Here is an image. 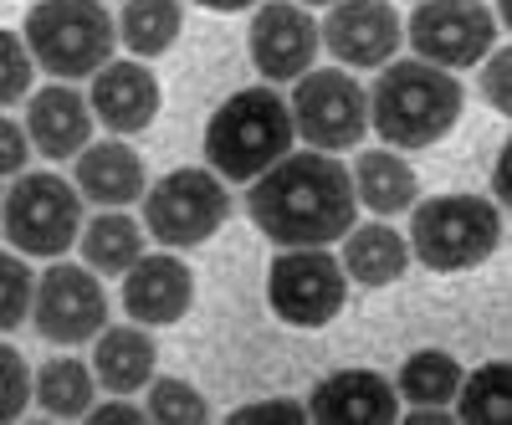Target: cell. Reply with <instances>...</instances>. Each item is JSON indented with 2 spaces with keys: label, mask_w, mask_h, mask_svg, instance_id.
<instances>
[{
  "label": "cell",
  "mask_w": 512,
  "mask_h": 425,
  "mask_svg": "<svg viewBox=\"0 0 512 425\" xmlns=\"http://www.w3.org/2000/svg\"><path fill=\"white\" fill-rule=\"evenodd\" d=\"M318 41L344 67H384L400 52V11L390 0H333Z\"/></svg>",
  "instance_id": "cell-12"
},
{
  "label": "cell",
  "mask_w": 512,
  "mask_h": 425,
  "mask_svg": "<svg viewBox=\"0 0 512 425\" xmlns=\"http://www.w3.org/2000/svg\"><path fill=\"white\" fill-rule=\"evenodd\" d=\"M93 369L77 359H47L36 369V405L57 420H82L93 410Z\"/></svg>",
  "instance_id": "cell-24"
},
{
  "label": "cell",
  "mask_w": 512,
  "mask_h": 425,
  "mask_svg": "<svg viewBox=\"0 0 512 425\" xmlns=\"http://www.w3.org/2000/svg\"><path fill=\"white\" fill-rule=\"evenodd\" d=\"M451 400H456V420L502 425L512 415V369L507 364H482L477 374H461Z\"/></svg>",
  "instance_id": "cell-26"
},
{
  "label": "cell",
  "mask_w": 512,
  "mask_h": 425,
  "mask_svg": "<svg viewBox=\"0 0 512 425\" xmlns=\"http://www.w3.org/2000/svg\"><path fill=\"white\" fill-rule=\"evenodd\" d=\"M82 420H98V425H134V420H149L144 410H134L128 405V395H118V400H108V405H98V410H88Z\"/></svg>",
  "instance_id": "cell-34"
},
{
  "label": "cell",
  "mask_w": 512,
  "mask_h": 425,
  "mask_svg": "<svg viewBox=\"0 0 512 425\" xmlns=\"http://www.w3.org/2000/svg\"><path fill=\"white\" fill-rule=\"evenodd\" d=\"M477 67H482V98H487V108L507 113L512 108V93H507V47H492Z\"/></svg>",
  "instance_id": "cell-32"
},
{
  "label": "cell",
  "mask_w": 512,
  "mask_h": 425,
  "mask_svg": "<svg viewBox=\"0 0 512 425\" xmlns=\"http://www.w3.org/2000/svg\"><path fill=\"white\" fill-rule=\"evenodd\" d=\"M297 420H308V405L297 400H256L231 415V425H297Z\"/></svg>",
  "instance_id": "cell-31"
},
{
  "label": "cell",
  "mask_w": 512,
  "mask_h": 425,
  "mask_svg": "<svg viewBox=\"0 0 512 425\" xmlns=\"http://www.w3.org/2000/svg\"><path fill=\"white\" fill-rule=\"evenodd\" d=\"M77 241H82V262H88V272H103V277H123L144 257V226L134 216H123V210H103V216H93L88 226L77 231Z\"/></svg>",
  "instance_id": "cell-22"
},
{
  "label": "cell",
  "mask_w": 512,
  "mask_h": 425,
  "mask_svg": "<svg viewBox=\"0 0 512 425\" xmlns=\"http://www.w3.org/2000/svg\"><path fill=\"white\" fill-rule=\"evenodd\" d=\"M292 129L303 134L313 149L338 154V149H354L369 134V93L359 88V77H349L344 67H318L303 72L292 88Z\"/></svg>",
  "instance_id": "cell-8"
},
{
  "label": "cell",
  "mask_w": 512,
  "mask_h": 425,
  "mask_svg": "<svg viewBox=\"0 0 512 425\" xmlns=\"http://www.w3.org/2000/svg\"><path fill=\"white\" fill-rule=\"evenodd\" d=\"M26 52L57 82L93 77L113 62V16L98 0H36L26 11Z\"/></svg>",
  "instance_id": "cell-5"
},
{
  "label": "cell",
  "mask_w": 512,
  "mask_h": 425,
  "mask_svg": "<svg viewBox=\"0 0 512 425\" xmlns=\"http://www.w3.org/2000/svg\"><path fill=\"white\" fill-rule=\"evenodd\" d=\"M0 226H6L16 251L31 257H62L72 251L77 231H82V195L41 169V175H16V185L0 195Z\"/></svg>",
  "instance_id": "cell-6"
},
{
  "label": "cell",
  "mask_w": 512,
  "mask_h": 425,
  "mask_svg": "<svg viewBox=\"0 0 512 425\" xmlns=\"http://www.w3.org/2000/svg\"><path fill=\"white\" fill-rule=\"evenodd\" d=\"M292 113L277 88H241L205 123V159L221 180H256L267 164L292 154Z\"/></svg>",
  "instance_id": "cell-3"
},
{
  "label": "cell",
  "mask_w": 512,
  "mask_h": 425,
  "mask_svg": "<svg viewBox=\"0 0 512 425\" xmlns=\"http://www.w3.org/2000/svg\"><path fill=\"white\" fill-rule=\"evenodd\" d=\"M77 195H88L93 205H134L144 195V159L118 144V139H103V144H88L77 154Z\"/></svg>",
  "instance_id": "cell-18"
},
{
  "label": "cell",
  "mask_w": 512,
  "mask_h": 425,
  "mask_svg": "<svg viewBox=\"0 0 512 425\" xmlns=\"http://www.w3.org/2000/svg\"><path fill=\"white\" fill-rule=\"evenodd\" d=\"M159 77L134 57V62H103L93 72V93H88V108L103 129L113 134H139L154 123L159 113Z\"/></svg>",
  "instance_id": "cell-16"
},
{
  "label": "cell",
  "mask_w": 512,
  "mask_h": 425,
  "mask_svg": "<svg viewBox=\"0 0 512 425\" xmlns=\"http://www.w3.org/2000/svg\"><path fill=\"white\" fill-rule=\"evenodd\" d=\"M144 415L164 420V425H200L205 420V400L195 395V385H185V379H154Z\"/></svg>",
  "instance_id": "cell-27"
},
{
  "label": "cell",
  "mask_w": 512,
  "mask_h": 425,
  "mask_svg": "<svg viewBox=\"0 0 512 425\" xmlns=\"http://www.w3.org/2000/svg\"><path fill=\"white\" fill-rule=\"evenodd\" d=\"M246 47H251V62L267 82H297L318 62V21L303 6L277 0V6H262L251 16Z\"/></svg>",
  "instance_id": "cell-13"
},
{
  "label": "cell",
  "mask_w": 512,
  "mask_h": 425,
  "mask_svg": "<svg viewBox=\"0 0 512 425\" xmlns=\"http://www.w3.org/2000/svg\"><path fill=\"white\" fill-rule=\"evenodd\" d=\"M303 6H333V0H303Z\"/></svg>",
  "instance_id": "cell-37"
},
{
  "label": "cell",
  "mask_w": 512,
  "mask_h": 425,
  "mask_svg": "<svg viewBox=\"0 0 512 425\" xmlns=\"http://www.w3.org/2000/svg\"><path fill=\"white\" fill-rule=\"evenodd\" d=\"M267 303L292 328H323L349 303V277L323 246H287L267 272Z\"/></svg>",
  "instance_id": "cell-9"
},
{
  "label": "cell",
  "mask_w": 512,
  "mask_h": 425,
  "mask_svg": "<svg viewBox=\"0 0 512 425\" xmlns=\"http://www.w3.org/2000/svg\"><path fill=\"white\" fill-rule=\"evenodd\" d=\"M195 6H210V11H246L256 0H195Z\"/></svg>",
  "instance_id": "cell-35"
},
{
  "label": "cell",
  "mask_w": 512,
  "mask_h": 425,
  "mask_svg": "<svg viewBox=\"0 0 512 425\" xmlns=\"http://www.w3.org/2000/svg\"><path fill=\"white\" fill-rule=\"evenodd\" d=\"M369 93V129L390 149H431L441 144L466 103V88L456 72L431 67V62H384Z\"/></svg>",
  "instance_id": "cell-2"
},
{
  "label": "cell",
  "mask_w": 512,
  "mask_h": 425,
  "mask_svg": "<svg viewBox=\"0 0 512 425\" xmlns=\"http://www.w3.org/2000/svg\"><path fill=\"white\" fill-rule=\"evenodd\" d=\"M154 338L144 328H98V349H93V379L108 395H134L154 379Z\"/></svg>",
  "instance_id": "cell-20"
},
{
  "label": "cell",
  "mask_w": 512,
  "mask_h": 425,
  "mask_svg": "<svg viewBox=\"0 0 512 425\" xmlns=\"http://www.w3.org/2000/svg\"><path fill=\"white\" fill-rule=\"evenodd\" d=\"M26 405H31V369L11 344H0V425L26 415Z\"/></svg>",
  "instance_id": "cell-30"
},
{
  "label": "cell",
  "mask_w": 512,
  "mask_h": 425,
  "mask_svg": "<svg viewBox=\"0 0 512 425\" xmlns=\"http://www.w3.org/2000/svg\"><path fill=\"white\" fill-rule=\"evenodd\" d=\"M349 180H354V200H364L374 216H400L420 195V180L400 159V149H364L359 164L349 169Z\"/></svg>",
  "instance_id": "cell-21"
},
{
  "label": "cell",
  "mask_w": 512,
  "mask_h": 425,
  "mask_svg": "<svg viewBox=\"0 0 512 425\" xmlns=\"http://www.w3.org/2000/svg\"><path fill=\"white\" fill-rule=\"evenodd\" d=\"M31 323L52 344H88L108 323V297L98 287V272L52 262L31 287Z\"/></svg>",
  "instance_id": "cell-11"
},
{
  "label": "cell",
  "mask_w": 512,
  "mask_h": 425,
  "mask_svg": "<svg viewBox=\"0 0 512 425\" xmlns=\"http://www.w3.org/2000/svg\"><path fill=\"white\" fill-rule=\"evenodd\" d=\"M405 36H410L420 62L461 72V67H477L497 47L502 26L482 0H420L410 11Z\"/></svg>",
  "instance_id": "cell-10"
},
{
  "label": "cell",
  "mask_w": 512,
  "mask_h": 425,
  "mask_svg": "<svg viewBox=\"0 0 512 425\" xmlns=\"http://www.w3.org/2000/svg\"><path fill=\"white\" fill-rule=\"evenodd\" d=\"M31 93V52L16 31H0V108Z\"/></svg>",
  "instance_id": "cell-29"
},
{
  "label": "cell",
  "mask_w": 512,
  "mask_h": 425,
  "mask_svg": "<svg viewBox=\"0 0 512 425\" xmlns=\"http://www.w3.org/2000/svg\"><path fill=\"white\" fill-rule=\"evenodd\" d=\"M180 0H128L123 16H118V36H123V47L134 52L139 62L149 57H164L169 47L180 41Z\"/></svg>",
  "instance_id": "cell-23"
},
{
  "label": "cell",
  "mask_w": 512,
  "mask_h": 425,
  "mask_svg": "<svg viewBox=\"0 0 512 425\" xmlns=\"http://www.w3.org/2000/svg\"><path fill=\"white\" fill-rule=\"evenodd\" d=\"M502 246V210L482 195H436L410 205V262L431 272L482 267Z\"/></svg>",
  "instance_id": "cell-4"
},
{
  "label": "cell",
  "mask_w": 512,
  "mask_h": 425,
  "mask_svg": "<svg viewBox=\"0 0 512 425\" xmlns=\"http://www.w3.org/2000/svg\"><path fill=\"white\" fill-rule=\"evenodd\" d=\"M26 154H31L26 129H21V123H11V118H0V175H21Z\"/></svg>",
  "instance_id": "cell-33"
},
{
  "label": "cell",
  "mask_w": 512,
  "mask_h": 425,
  "mask_svg": "<svg viewBox=\"0 0 512 425\" xmlns=\"http://www.w3.org/2000/svg\"><path fill=\"white\" fill-rule=\"evenodd\" d=\"M31 267L11 251H0V333H11L31 313Z\"/></svg>",
  "instance_id": "cell-28"
},
{
  "label": "cell",
  "mask_w": 512,
  "mask_h": 425,
  "mask_svg": "<svg viewBox=\"0 0 512 425\" xmlns=\"http://www.w3.org/2000/svg\"><path fill=\"white\" fill-rule=\"evenodd\" d=\"M308 420L323 425H384L400 420V395L384 374L374 369H338L318 379V390L308 395Z\"/></svg>",
  "instance_id": "cell-15"
},
{
  "label": "cell",
  "mask_w": 512,
  "mask_h": 425,
  "mask_svg": "<svg viewBox=\"0 0 512 425\" xmlns=\"http://www.w3.org/2000/svg\"><path fill=\"white\" fill-rule=\"evenodd\" d=\"M231 216V190L216 169H169L144 190V231L159 246H200Z\"/></svg>",
  "instance_id": "cell-7"
},
{
  "label": "cell",
  "mask_w": 512,
  "mask_h": 425,
  "mask_svg": "<svg viewBox=\"0 0 512 425\" xmlns=\"http://www.w3.org/2000/svg\"><path fill=\"white\" fill-rule=\"evenodd\" d=\"M344 277L359 282V287H390L410 272V241L384 226V221H369V226H349L344 236Z\"/></svg>",
  "instance_id": "cell-19"
},
{
  "label": "cell",
  "mask_w": 512,
  "mask_h": 425,
  "mask_svg": "<svg viewBox=\"0 0 512 425\" xmlns=\"http://www.w3.org/2000/svg\"><path fill=\"white\" fill-rule=\"evenodd\" d=\"M195 303V272L180 257H144L123 272V308L134 323L144 328H164V323H180Z\"/></svg>",
  "instance_id": "cell-14"
},
{
  "label": "cell",
  "mask_w": 512,
  "mask_h": 425,
  "mask_svg": "<svg viewBox=\"0 0 512 425\" xmlns=\"http://www.w3.org/2000/svg\"><path fill=\"white\" fill-rule=\"evenodd\" d=\"M461 374H466V369H461L451 354H441V349H420V354H410V359L400 364V385H395V395L410 400V405L446 410L451 395H456V385H461Z\"/></svg>",
  "instance_id": "cell-25"
},
{
  "label": "cell",
  "mask_w": 512,
  "mask_h": 425,
  "mask_svg": "<svg viewBox=\"0 0 512 425\" xmlns=\"http://www.w3.org/2000/svg\"><path fill=\"white\" fill-rule=\"evenodd\" d=\"M246 210H251L256 231L287 251V246L338 241L354 226L359 200H354L349 164H338L323 149H308V154H282L277 164H267L251 180Z\"/></svg>",
  "instance_id": "cell-1"
},
{
  "label": "cell",
  "mask_w": 512,
  "mask_h": 425,
  "mask_svg": "<svg viewBox=\"0 0 512 425\" xmlns=\"http://www.w3.org/2000/svg\"><path fill=\"white\" fill-rule=\"evenodd\" d=\"M492 185H497V200H507V149L497 154V175H492Z\"/></svg>",
  "instance_id": "cell-36"
},
{
  "label": "cell",
  "mask_w": 512,
  "mask_h": 425,
  "mask_svg": "<svg viewBox=\"0 0 512 425\" xmlns=\"http://www.w3.org/2000/svg\"><path fill=\"white\" fill-rule=\"evenodd\" d=\"M26 139L47 154V159H72L93 144V108L77 88L67 82H52L31 98V118H26Z\"/></svg>",
  "instance_id": "cell-17"
}]
</instances>
